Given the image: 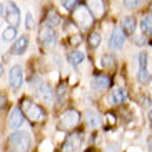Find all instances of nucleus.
<instances>
[{
	"instance_id": "obj_13",
	"label": "nucleus",
	"mask_w": 152,
	"mask_h": 152,
	"mask_svg": "<svg viewBox=\"0 0 152 152\" xmlns=\"http://www.w3.org/2000/svg\"><path fill=\"white\" fill-rule=\"evenodd\" d=\"M111 86V79L105 75H98L91 80V87L97 91H104Z\"/></svg>"
},
{
	"instance_id": "obj_12",
	"label": "nucleus",
	"mask_w": 152,
	"mask_h": 152,
	"mask_svg": "<svg viewBox=\"0 0 152 152\" xmlns=\"http://www.w3.org/2000/svg\"><path fill=\"white\" fill-rule=\"evenodd\" d=\"M87 8L94 18H101L105 12L104 0H87Z\"/></svg>"
},
{
	"instance_id": "obj_33",
	"label": "nucleus",
	"mask_w": 152,
	"mask_h": 152,
	"mask_svg": "<svg viewBox=\"0 0 152 152\" xmlns=\"http://www.w3.org/2000/svg\"><path fill=\"white\" fill-rule=\"evenodd\" d=\"M3 12H4V7H3V4L0 3V22H1V17H3ZM1 25V24H0Z\"/></svg>"
},
{
	"instance_id": "obj_21",
	"label": "nucleus",
	"mask_w": 152,
	"mask_h": 152,
	"mask_svg": "<svg viewBox=\"0 0 152 152\" xmlns=\"http://www.w3.org/2000/svg\"><path fill=\"white\" fill-rule=\"evenodd\" d=\"M112 100L115 104H122V102L126 100V93H124L123 88H116V90H113Z\"/></svg>"
},
{
	"instance_id": "obj_8",
	"label": "nucleus",
	"mask_w": 152,
	"mask_h": 152,
	"mask_svg": "<svg viewBox=\"0 0 152 152\" xmlns=\"http://www.w3.org/2000/svg\"><path fill=\"white\" fill-rule=\"evenodd\" d=\"M80 145H82V134H80V133H72V134H69L66 141H65L62 151L64 152H76L80 148Z\"/></svg>"
},
{
	"instance_id": "obj_20",
	"label": "nucleus",
	"mask_w": 152,
	"mask_h": 152,
	"mask_svg": "<svg viewBox=\"0 0 152 152\" xmlns=\"http://www.w3.org/2000/svg\"><path fill=\"white\" fill-rule=\"evenodd\" d=\"M83 60H84V54L82 51H72V53H69V56H68V61L72 65H75V66L79 65Z\"/></svg>"
},
{
	"instance_id": "obj_22",
	"label": "nucleus",
	"mask_w": 152,
	"mask_h": 152,
	"mask_svg": "<svg viewBox=\"0 0 152 152\" xmlns=\"http://www.w3.org/2000/svg\"><path fill=\"white\" fill-rule=\"evenodd\" d=\"M115 58L112 56H104L101 58V65H102V68L105 69H112L115 68Z\"/></svg>"
},
{
	"instance_id": "obj_16",
	"label": "nucleus",
	"mask_w": 152,
	"mask_h": 152,
	"mask_svg": "<svg viewBox=\"0 0 152 152\" xmlns=\"http://www.w3.org/2000/svg\"><path fill=\"white\" fill-rule=\"evenodd\" d=\"M37 93H39L40 98L46 102H50L53 100V90L47 83H40L37 87Z\"/></svg>"
},
{
	"instance_id": "obj_19",
	"label": "nucleus",
	"mask_w": 152,
	"mask_h": 152,
	"mask_svg": "<svg viewBox=\"0 0 152 152\" xmlns=\"http://www.w3.org/2000/svg\"><path fill=\"white\" fill-rule=\"evenodd\" d=\"M141 32L144 35L152 36V15H145L141 21Z\"/></svg>"
},
{
	"instance_id": "obj_14",
	"label": "nucleus",
	"mask_w": 152,
	"mask_h": 152,
	"mask_svg": "<svg viewBox=\"0 0 152 152\" xmlns=\"http://www.w3.org/2000/svg\"><path fill=\"white\" fill-rule=\"evenodd\" d=\"M26 48H28V37L21 36L20 39L15 40V43L12 44L11 53L15 54V56H21V54H24V53L26 51Z\"/></svg>"
},
{
	"instance_id": "obj_1",
	"label": "nucleus",
	"mask_w": 152,
	"mask_h": 152,
	"mask_svg": "<svg viewBox=\"0 0 152 152\" xmlns=\"http://www.w3.org/2000/svg\"><path fill=\"white\" fill-rule=\"evenodd\" d=\"M31 145V136L26 132H15L7 138L8 152H26Z\"/></svg>"
},
{
	"instance_id": "obj_2",
	"label": "nucleus",
	"mask_w": 152,
	"mask_h": 152,
	"mask_svg": "<svg viewBox=\"0 0 152 152\" xmlns=\"http://www.w3.org/2000/svg\"><path fill=\"white\" fill-rule=\"evenodd\" d=\"M20 108L31 122H42L46 118V111L31 100H22Z\"/></svg>"
},
{
	"instance_id": "obj_34",
	"label": "nucleus",
	"mask_w": 152,
	"mask_h": 152,
	"mask_svg": "<svg viewBox=\"0 0 152 152\" xmlns=\"http://www.w3.org/2000/svg\"><path fill=\"white\" fill-rule=\"evenodd\" d=\"M3 72H4V68H3V65L0 64V76L3 75Z\"/></svg>"
},
{
	"instance_id": "obj_35",
	"label": "nucleus",
	"mask_w": 152,
	"mask_h": 152,
	"mask_svg": "<svg viewBox=\"0 0 152 152\" xmlns=\"http://www.w3.org/2000/svg\"><path fill=\"white\" fill-rule=\"evenodd\" d=\"M148 118H149V122H151V126H152V111L148 113Z\"/></svg>"
},
{
	"instance_id": "obj_26",
	"label": "nucleus",
	"mask_w": 152,
	"mask_h": 152,
	"mask_svg": "<svg viewBox=\"0 0 152 152\" xmlns=\"http://www.w3.org/2000/svg\"><path fill=\"white\" fill-rule=\"evenodd\" d=\"M144 0H123V4L126 8H136L138 7Z\"/></svg>"
},
{
	"instance_id": "obj_10",
	"label": "nucleus",
	"mask_w": 152,
	"mask_h": 152,
	"mask_svg": "<svg viewBox=\"0 0 152 152\" xmlns=\"http://www.w3.org/2000/svg\"><path fill=\"white\" fill-rule=\"evenodd\" d=\"M6 20L12 26H17L20 24V8L17 7L14 1H8L7 10H6Z\"/></svg>"
},
{
	"instance_id": "obj_3",
	"label": "nucleus",
	"mask_w": 152,
	"mask_h": 152,
	"mask_svg": "<svg viewBox=\"0 0 152 152\" xmlns=\"http://www.w3.org/2000/svg\"><path fill=\"white\" fill-rule=\"evenodd\" d=\"M73 17H75V21H76V24H77V26L82 31H87L88 28H91L93 22H94V17H93V14L87 8V6H79V7L76 8Z\"/></svg>"
},
{
	"instance_id": "obj_7",
	"label": "nucleus",
	"mask_w": 152,
	"mask_h": 152,
	"mask_svg": "<svg viewBox=\"0 0 152 152\" xmlns=\"http://www.w3.org/2000/svg\"><path fill=\"white\" fill-rule=\"evenodd\" d=\"M39 39L44 46L51 47V46H54V44L57 43V33L51 26H47V25H46V26H43V28L40 29Z\"/></svg>"
},
{
	"instance_id": "obj_36",
	"label": "nucleus",
	"mask_w": 152,
	"mask_h": 152,
	"mask_svg": "<svg viewBox=\"0 0 152 152\" xmlns=\"http://www.w3.org/2000/svg\"><path fill=\"white\" fill-rule=\"evenodd\" d=\"M151 11H152V3H151Z\"/></svg>"
},
{
	"instance_id": "obj_5",
	"label": "nucleus",
	"mask_w": 152,
	"mask_h": 152,
	"mask_svg": "<svg viewBox=\"0 0 152 152\" xmlns=\"http://www.w3.org/2000/svg\"><path fill=\"white\" fill-rule=\"evenodd\" d=\"M24 80V73H22V66L21 65H14L10 69V76H8V83L12 90H18L22 86Z\"/></svg>"
},
{
	"instance_id": "obj_29",
	"label": "nucleus",
	"mask_w": 152,
	"mask_h": 152,
	"mask_svg": "<svg viewBox=\"0 0 152 152\" xmlns=\"http://www.w3.org/2000/svg\"><path fill=\"white\" fill-rule=\"evenodd\" d=\"M80 42H82V36H80V35H77V33H73V35H71L69 43L72 44V46H76V44H79Z\"/></svg>"
},
{
	"instance_id": "obj_4",
	"label": "nucleus",
	"mask_w": 152,
	"mask_h": 152,
	"mask_svg": "<svg viewBox=\"0 0 152 152\" xmlns=\"http://www.w3.org/2000/svg\"><path fill=\"white\" fill-rule=\"evenodd\" d=\"M80 120V115L75 109H69L65 111L62 115L60 116V126L64 130H71V129L76 127Z\"/></svg>"
},
{
	"instance_id": "obj_23",
	"label": "nucleus",
	"mask_w": 152,
	"mask_h": 152,
	"mask_svg": "<svg viewBox=\"0 0 152 152\" xmlns=\"http://www.w3.org/2000/svg\"><path fill=\"white\" fill-rule=\"evenodd\" d=\"M101 43V35L98 32H93L90 36H88V44H90V47L93 48H97L100 46Z\"/></svg>"
},
{
	"instance_id": "obj_24",
	"label": "nucleus",
	"mask_w": 152,
	"mask_h": 152,
	"mask_svg": "<svg viewBox=\"0 0 152 152\" xmlns=\"http://www.w3.org/2000/svg\"><path fill=\"white\" fill-rule=\"evenodd\" d=\"M15 36H17L15 26H8L7 29H4V32H3V40L4 42H10V40H12Z\"/></svg>"
},
{
	"instance_id": "obj_18",
	"label": "nucleus",
	"mask_w": 152,
	"mask_h": 152,
	"mask_svg": "<svg viewBox=\"0 0 152 152\" xmlns=\"http://www.w3.org/2000/svg\"><path fill=\"white\" fill-rule=\"evenodd\" d=\"M44 22H46L47 26L54 28V26H57V25L61 22V18H60V15H58V12H57L56 10H50V11L47 12V15H46Z\"/></svg>"
},
{
	"instance_id": "obj_28",
	"label": "nucleus",
	"mask_w": 152,
	"mask_h": 152,
	"mask_svg": "<svg viewBox=\"0 0 152 152\" xmlns=\"http://www.w3.org/2000/svg\"><path fill=\"white\" fill-rule=\"evenodd\" d=\"M65 84L62 83V84H60L58 86V88H57V98H58V102H62V98H64V96H65Z\"/></svg>"
},
{
	"instance_id": "obj_6",
	"label": "nucleus",
	"mask_w": 152,
	"mask_h": 152,
	"mask_svg": "<svg viewBox=\"0 0 152 152\" xmlns=\"http://www.w3.org/2000/svg\"><path fill=\"white\" fill-rule=\"evenodd\" d=\"M147 62H148V54L147 53H141L140 54V69L137 73V79L142 84H147L151 82V75H149L148 69H147Z\"/></svg>"
},
{
	"instance_id": "obj_17",
	"label": "nucleus",
	"mask_w": 152,
	"mask_h": 152,
	"mask_svg": "<svg viewBox=\"0 0 152 152\" xmlns=\"http://www.w3.org/2000/svg\"><path fill=\"white\" fill-rule=\"evenodd\" d=\"M86 122L90 127H98L101 124V116L98 112H94V111H87L86 112Z\"/></svg>"
},
{
	"instance_id": "obj_15",
	"label": "nucleus",
	"mask_w": 152,
	"mask_h": 152,
	"mask_svg": "<svg viewBox=\"0 0 152 152\" xmlns=\"http://www.w3.org/2000/svg\"><path fill=\"white\" fill-rule=\"evenodd\" d=\"M137 26V21L134 17H124L122 21V31L124 32V35H133L136 31Z\"/></svg>"
},
{
	"instance_id": "obj_30",
	"label": "nucleus",
	"mask_w": 152,
	"mask_h": 152,
	"mask_svg": "<svg viewBox=\"0 0 152 152\" xmlns=\"http://www.w3.org/2000/svg\"><path fill=\"white\" fill-rule=\"evenodd\" d=\"M104 152H120V149L116 144H109V145H107V148H105Z\"/></svg>"
},
{
	"instance_id": "obj_27",
	"label": "nucleus",
	"mask_w": 152,
	"mask_h": 152,
	"mask_svg": "<svg viewBox=\"0 0 152 152\" xmlns=\"http://www.w3.org/2000/svg\"><path fill=\"white\" fill-rule=\"evenodd\" d=\"M25 26H26V29H33V26H35V20H33V17L31 12H26V17H25Z\"/></svg>"
},
{
	"instance_id": "obj_31",
	"label": "nucleus",
	"mask_w": 152,
	"mask_h": 152,
	"mask_svg": "<svg viewBox=\"0 0 152 152\" xmlns=\"http://www.w3.org/2000/svg\"><path fill=\"white\" fill-rule=\"evenodd\" d=\"M6 104V97H3V96H0V109L3 108V105Z\"/></svg>"
},
{
	"instance_id": "obj_11",
	"label": "nucleus",
	"mask_w": 152,
	"mask_h": 152,
	"mask_svg": "<svg viewBox=\"0 0 152 152\" xmlns=\"http://www.w3.org/2000/svg\"><path fill=\"white\" fill-rule=\"evenodd\" d=\"M24 120H25V115L21 111V108H14L11 115H10V119H8V126L12 130H17V129H20L24 124Z\"/></svg>"
},
{
	"instance_id": "obj_9",
	"label": "nucleus",
	"mask_w": 152,
	"mask_h": 152,
	"mask_svg": "<svg viewBox=\"0 0 152 152\" xmlns=\"http://www.w3.org/2000/svg\"><path fill=\"white\" fill-rule=\"evenodd\" d=\"M124 37H126V35H124L123 31L120 28H116L112 32V35H111V39H109V43H108L109 48L113 50V51L120 50L124 44Z\"/></svg>"
},
{
	"instance_id": "obj_32",
	"label": "nucleus",
	"mask_w": 152,
	"mask_h": 152,
	"mask_svg": "<svg viewBox=\"0 0 152 152\" xmlns=\"http://www.w3.org/2000/svg\"><path fill=\"white\" fill-rule=\"evenodd\" d=\"M148 151L152 152V137H149L148 138Z\"/></svg>"
},
{
	"instance_id": "obj_25",
	"label": "nucleus",
	"mask_w": 152,
	"mask_h": 152,
	"mask_svg": "<svg viewBox=\"0 0 152 152\" xmlns=\"http://www.w3.org/2000/svg\"><path fill=\"white\" fill-rule=\"evenodd\" d=\"M79 6V0H64V7L68 11H73Z\"/></svg>"
}]
</instances>
